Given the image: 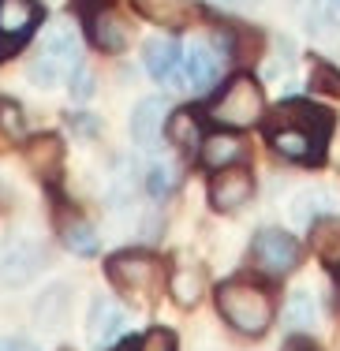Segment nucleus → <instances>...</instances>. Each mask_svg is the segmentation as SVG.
I'll return each mask as SVG.
<instances>
[{"label": "nucleus", "mask_w": 340, "mask_h": 351, "mask_svg": "<svg viewBox=\"0 0 340 351\" xmlns=\"http://www.w3.org/2000/svg\"><path fill=\"white\" fill-rule=\"evenodd\" d=\"M262 123L269 146L280 157L300 165H321L337 128V116L326 105H314V101H284L269 116H262Z\"/></svg>", "instance_id": "f257e3e1"}, {"label": "nucleus", "mask_w": 340, "mask_h": 351, "mask_svg": "<svg viewBox=\"0 0 340 351\" xmlns=\"http://www.w3.org/2000/svg\"><path fill=\"white\" fill-rule=\"evenodd\" d=\"M213 299H217V314L243 337H262L277 317L273 295L254 280H225L213 291Z\"/></svg>", "instance_id": "f03ea898"}, {"label": "nucleus", "mask_w": 340, "mask_h": 351, "mask_svg": "<svg viewBox=\"0 0 340 351\" xmlns=\"http://www.w3.org/2000/svg\"><path fill=\"white\" fill-rule=\"evenodd\" d=\"M82 64L79 56V34L68 27V23H60V27H53L45 34V41H41V53L30 60V82L41 90L56 86V82H64L68 75H75V68Z\"/></svg>", "instance_id": "7ed1b4c3"}, {"label": "nucleus", "mask_w": 340, "mask_h": 351, "mask_svg": "<svg viewBox=\"0 0 340 351\" xmlns=\"http://www.w3.org/2000/svg\"><path fill=\"white\" fill-rule=\"evenodd\" d=\"M210 116L221 123V128H232V131H243V128L262 123V116H265V94H262V86H258V79H251V75H236V79L221 90L217 101H213Z\"/></svg>", "instance_id": "20e7f679"}, {"label": "nucleus", "mask_w": 340, "mask_h": 351, "mask_svg": "<svg viewBox=\"0 0 340 351\" xmlns=\"http://www.w3.org/2000/svg\"><path fill=\"white\" fill-rule=\"evenodd\" d=\"M105 273H109L112 288H120L123 295L143 299V303L165 280V265L157 262L150 250H116L109 262H105Z\"/></svg>", "instance_id": "39448f33"}, {"label": "nucleus", "mask_w": 340, "mask_h": 351, "mask_svg": "<svg viewBox=\"0 0 340 351\" xmlns=\"http://www.w3.org/2000/svg\"><path fill=\"white\" fill-rule=\"evenodd\" d=\"M300 254L303 247L288 232H277V228H262L251 239V265L262 269L265 277H288L300 265Z\"/></svg>", "instance_id": "423d86ee"}, {"label": "nucleus", "mask_w": 340, "mask_h": 351, "mask_svg": "<svg viewBox=\"0 0 340 351\" xmlns=\"http://www.w3.org/2000/svg\"><path fill=\"white\" fill-rule=\"evenodd\" d=\"M38 23H41L38 0H0V64L34 38Z\"/></svg>", "instance_id": "0eeeda50"}, {"label": "nucleus", "mask_w": 340, "mask_h": 351, "mask_svg": "<svg viewBox=\"0 0 340 351\" xmlns=\"http://www.w3.org/2000/svg\"><path fill=\"white\" fill-rule=\"evenodd\" d=\"M254 195V176L243 165H228V169H217L210 180V206L217 213H236L243 202H251Z\"/></svg>", "instance_id": "6e6552de"}, {"label": "nucleus", "mask_w": 340, "mask_h": 351, "mask_svg": "<svg viewBox=\"0 0 340 351\" xmlns=\"http://www.w3.org/2000/svg\"><path fill=\"white\" fill-rule=\"evenodd\" d=\"M221 60L225 56H217L210 49V41H191V45L184 49V56H180V79H184V86L191 90V94H206V90L217 86L221 79Z\"/></svg>", "instance_id": "1a4fd4ad"}, {"label": "nucleus", "mask_w": 340, "mask_h": 351, "mask_svg": "<svg viewBox=\"0 0 340 351\" xmlns=\"http://www.w3.org/2000/svg\"><path fill=\"white\" fill-rule=\"evenodd\" d=\"M165 120H169V101L165 97H143L131 112V138L143 149H157L165 135Z\"/></svg>", "instance_id": "9d476101"}, {"label": "nucleus", "mask_w": 340, "mask_h": 351, "mask_svg": "<svg viewBox=\"0 0 340 351\" xmlns=\"http://www.w3.org/2000/svg\"><path fill=\"white\" fill-rule=\"evenodd\" d=\"M45 265V250L30 239H15L0 258V284H27Z\"/></svg>", "instance_id": "9b49d317"}, {"label": "nucleus", "mask_w": 340, "mask_h": 351, "mask_svg": "<svg viewBox=\"0 0 340 351\" xmlns=\"http://www.w3.org/2000/svg\"><path fill=\"white\" fill-rule=\"evenodd\" d=\"M123 329V306L116 299L101 295L90 303V317H86V340L94 348H109L112 337H120Z\"/></svg>", "instance_id": "f8f14e48"}, {"label": "nucleus", "mask_w": 340, "mask_h": 351, "mask_svg": "<svg viewBox=\"0 0 340 351\" xmlns=\"http://www.w3.org/2000/svg\"><path fill=\"white\" fill-rule=\"evenodd\" d=\"M198 157H202L206 169H228V165H243L247 157V142L228 135V131H217V135H206L202 146H198Z\"/></svg>", "instance_id": "ddd939ff"}, {"label": "nucleus", "mask_w": 340, "mask_h": 351, "mask_svg": "<svg viewBox=\"0 0 340 351\" xmlns=\"http://www.w3.org/2000/svg\"><path fill=\"white\" fill-rule=\"evenodd\" d=\"M180 56H184V45L176 38H150L146 41V53H143V64L157 82H169L180 68Z\"/></svg>", "instance_id": "4468645a"}, {"label": "nucleus", "mask_w": 340, "mask_h": 351, "mask_svg": "<svg viewBox=\"0 0 340 351\" xmlns=\"http://www.w3.org/2000/svg\"><path fill=\"white\" fill-rule=\"evenodd\" d=\"M135 12L146 15L150 23H161V27H187L195 19V4L191 0H135Z\"/></svg>", "instance_id": "2eb2a0df"}, {"label": "nucleus", "mask_w": 340, "mask_h": 351, "mask_svg": "<svg viewBox=\"0 0 340 351\" xmlns=\"http://www.w3.org/2000/svg\"><path fill=\"white\" fill-rule=\"evenodd\" d=\"M202 120H198L191 108H176V112H169V120H165V142H172V146L180 149H198L202 146Z\"/></svg>", "instance_id": "dca6fc26"}, {"label": "nucleus", "mask_w": 340, "mask_h": 351, "mask_svg": "<svg viewBox=\"0 0 340 351\" xmlns=\"http://www.w3.org/2000/svg\"><path fill=\"white\" fill-rule=\"evenodd\" d=\"M86 19H90V38H94V45L101 53H120L127 45V30H123V23L112 12H90Z\"/></svg>", "instance_id": "f3484780"}, {"label": "nucleus", "mask_w": 340, "mask_h": 351, "mask_svg": "<svg viewBox=\"0 0 340 351\" xmlns=\"http://www.w3.org/2000/svg\"><path fill=\"white\" fill-rule=\"evenodd\" d=\"M202 288H206V273L198 265H176L169 273V291L180 306H195L202 299Z\"/></svg>", "instance_id": "a211bd4d"}, {"label": "nucleus", "mask_w": 340, "mask_h": 351, "mask_svg": "<svg viewBox=\"0 0 340 351\" xmlns=\"http://www.w3.org/2000/svg\"><path fill=\"white\" fill-rule=\"evenodd\" d=\"M311 250L326 262H340V217H321L311 224Z\"/></svg>", "instance_id": "6ab92c4d"}, {"label": "nucleus", "mask_w": 340, "mask_h": 351, "mask_svg": "<svg viewBox=\"0 0 340 351\" xmlns=\"http://www.w3.org/2000/svg\"><path fill=\"white\" fill-rule=\"evenodd\" d=\"M60 157H64L60 138H53V135H45V138H30V146H27V161L34 165L38 172L56 176V169H60Z\"/></svg>", "instance_id": "aec40b11"}, {"label": "nucleus", "mask_w": 340, "mask_h": 351, "mask_svg": "<svg viewBox=\"0 0 340 351\" xmlns=\"http://www.w3.org/2000/svg\"><path fill=\"white\" fill-rule=\"evenodd\" d=\"M60 232H64V243H68L71 254H97V236L82 217H71V221H60Z\"/></svg>", "instance_id": "412c9836"}, {"label": "nucleus", "mask_w": 340, "mask_h": 351, "mask_svg": "<svg viewBox=\"0 0 340 351\" xmlns=\"http://www.w3.org/2000/svg\"><path fill=\"white\" fill-rule=\"evenodd\" d=\"M180 165H172V161H161V165H154L150 169V191L154 195H172V191H176V183H180Z\"/></svg>", "instance_id": "4be33fe9"}, {"label": "nucleus", "mask_w": 340, "mask_h": 351, "mask_svg": "<svg viewBox=\"0 0 340 351\" xmlns=\"http://www.w3.org/2000/svg\"><path fill=\"white\" fill-rule=\"evenodd\" d=\"M311 82H314V90H326V94H340V71H337V68H329V64H314Z\"/></svg>", "instance_id": "5701e85b"}, {"label": "nucleus", "mask_w": 340, "mask_h": 351, "mask_svg": "<svg viewBox=\"0 0 340 351\" xmlns=\"http://www.w3.org/2000/svg\"><path fill=\"white\" fill-rule=\"evenodd\" d=\"M138 351H176V337L169 329H150L138 340Z\"/></svg>", "instance_id": "b1692460"}, {"label": "nucleus", "mask_w": 340, "mask_h": 351, "mask_svg": "<svg viewBox=\"0 0 340 351\" xmlns=\"http://www.w3.org/2000/svg\"><path fill=\"white\" fill-rule=\"evenodd\" d=\"M90 90H94V86H90V71L79 64V68H75V86H71V94H75V97H86Z\"/></svg>", "instance_id": "393cba45"}, {"label": "nucleus", "mask_w": 340, "mask_h": 351, "mask_svg": "<svg viewBox=\"0 0 340 351\" xmlns=\"http://www.w3.org/2000/svg\"><path fill=\"white\" fill-rule=\"evenodd\" d=\"M280 351H318V344H314L311 337H288V344Z\"/></svg>", "instance_id": "a878e982"}, {"label": "nucleus", "mask_w": 340, "mask_h": 351, "mask_svg": "<svg viewBox=\"0 0 340 351\" xmlns=\"http://www.w3.org/2000/svg\"><path fill=\"white\" fill-rule=\"evenodd\" d=\"M0 351H34V348L23 344V340H0Z\"/></svg>", "instance_id": "bb28decb"}, {"label": "nucleus", "mask_w": 340, "mask_h": 351, "mask_svg": "<svg viewBox=\"0 0 340 351\" xmlns=\"http://www.w3.org/2000/svg\"><path fill=\"white\" fill-rule=\"evenodd\" d=\"M112 351H138V340H135V337H131V340H120Z\"/></svg>", "instance_id": "cd10ccee"}, {"label": "nucleus", "mask_w": 340, "mask_h": 351, "mask_svg": "<svg viewBox=\"0 0 340 351\" xmlns=\"http://www.w3.org/2000/svg\"><path fill=\"white\" fill-rule=\"evenodd\" d=\"M217 4H225V8H247L251 0H217Z\"/></svg>", "instance_id": "c85d7f7f"}, {"label": "nucleus", "mask_w": 340, "mask_h": 351, "mask_svg": "<svg viewBox=\"0 0 340 351\" xmlns=\"http://www.w3.org/2000/svg\"><path fill=\"white\" fill-rule=\"evenodd\" d=\"M329 15H333V19H340V0H329Z\"/></svg>", "instance_id": "c756f323"}, {"label": "nucleus", "mask_w": 340, "mask_h": 351, "mask_svg": "<svg viewBox=\"0 0 340 351\" xmlns=\"http://www.w3.org/2000/svg\"><path fill=\"white\" fill-rule=\"evenodd\" d=\"M337 280H340V265H337Z\"/></svg>", "instance_id": "7c9ffc66"}]
</instances>
